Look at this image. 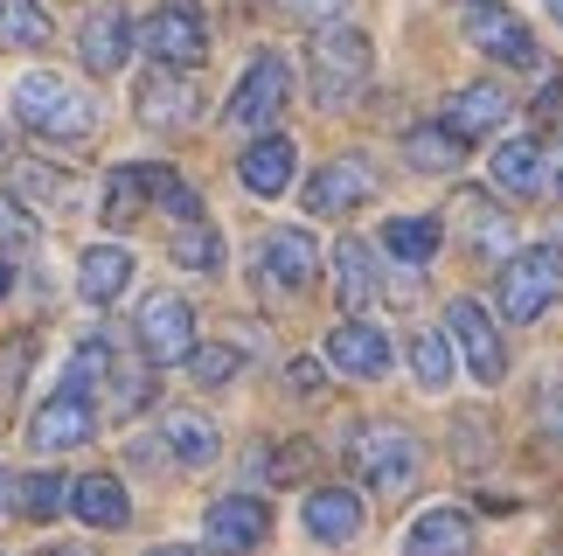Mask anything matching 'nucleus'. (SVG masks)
<instances>
[{"instance_id": "f257e3e1", "label": "nucleus", "mask_w": 563, "mask_h": 556, "mask_svg": "<svg viewBox=\"0 0 563 556\" xmlns=\"http://www.w3.org/2000/svg\"><path fill=\"white\" fill-rule=\"evenodd\" d=\"M307 63H313V98L320 104H355L369 91V35L355 29V21H328V29H313L307 42Z\"/></svg>"}, {"instance_id": "f03ea898", "label": "nucleus", "mask_w": 563, "mask_h": 556, "mask_svg": "<svg viewBox=\"0 0 563 556\" xmlns=\"http://www.w3.org/2000/svg\"><path fill=\"white\" fill-rule=\"evenodd\" d=\"M14 119L29 125L35 140H84L98 125V104H91V91H77V84L35 70V77L14 84Z\"/></svg>"}, {"instance_id": "7ed1b4c3", "label": "nucleus", "mask_w": 563, "mask_h": 556, "mask_svg": "<svg viewBox=\"0 0 563 556\" xmlns=\"http://www.w3.org/2000/svg\"><path fill=\"white\" fill-rule=\"evenodd\" d=\"M349 459L376 494H404V487H418V474H424V445L410 438L404 424H383V418L349 432Z\"/></svg>"}, {"instance_id": "20e7f679", "label": "nucleus", "mask_w": 563, "mask_h": 556, "mask_svg": "<svg viewBox=\"0 0 563 556\" xmlns=\"http://www.w3.org/2000/svg\"><path fill=\"white\" fill-rule=\"evenodd\" d=\"M494 299H501L508 320H543L563 299V244H529L522 258H508L501 278H494Z\"/></svg>"}, {"instance_id": "39448f33", "label": "nucleus", "mask_w": 563, "mask_h": 556, "mask_svg": "<svg viewBox=\"0 0 563 556\" xmlns=\"http://www.w3.org/2000/svg\"><path fill=\"white\" fill-rule=\"evenodd\" d=\"M460 29L473 49H487L494 63H508V70H536L543 49H536V35L522 29V14H508L501 0H466L460 8Z\"/></svg>"}, {"instance_id": "423d86ee", "label": "nucleus", "mask_w": 563, "mask_h": 556, "mask_svg": "<svg viewBox=\"0 0 563 556\" xmlns=\"http://www.w3.org/2000/svg\"><path fill=\"white\" fill-rule=\"evenodd\" d=\"M140 42H146V56H154V63H167V70H195V63L209 56V21H202L195 0H167V8L146 14Z\"/></svg>"}, {"instance_id": "0eeeda50", "label": "nucleus", "mask_w": 563, "mask_h": 556, "mask_svg": "<svg viewBox=\"0 0 563 556\" xmlns=\"http://www.w3.org/2000/svg\"><path fill=\"white\" fill-rule=\"evenodd\" d=\"M286 91H292V70H286V56H257L251 63V70H244V84H236V91H230V125H236V133H265V125L278 119V112H286Z\"/></svg>"}, {"instance_id": "6e6552de", "label": "nucleus", "mask_w": 563, "mask_h": 556, "mask_svg": "<svg viewBox=\"0 0 563 556\" xmlns=\"http://www.w3.org/2000/svg\"><path fill=\"white\" fill-rule=\"evenodd\" d=\"M91 432H98V411H91L84 390H70V382H63V390L29 418V445H35V453H70V445H84Z\"/></svg>"}, {"instance_id": "1a4fd4ad", "label": "nucleus", "mask_w": 563, "mask_h": 556, "mask_svg": "<svg viewBox=\"0 0 563 556\" xmlns=\"http://www.w3.org/2000/svg\"><path fill=\"white\" fill-rule=\"evenodd\" d=\"M313 271H320V244H313L299 223L272 230L265 251H257V278H265L272 292H307V286H313Z\"/></svg>"}, {"instance_id": "9d476101", "label": "nucleus", "mask_w": 563, "mask_h": 556, "mask_svg": "<svg viewBox=\"0 0 563 556\" xmlns=\"http://www.w3.org/2000/svg\"><path fill=\"white\" fill-rule=\"evenodd\" d=\"M140 348L154 355V369L161 362H188L195 355V313H188V299L175 292H154L140 307Z\"/></svg>"}, {"instance_id": "9b49d317", "label": "nucleus", "mask_w": 563, "mask_h": 556, "mask_svg": "<svg viewBox=\"0 0 563 556\" xmlns=\"http://www.w3.org/2000/svg\"><path fill=\"white\" fill-rule=\"evenodd\" d=\"M445 327H452V341H460V355H466V369L481 376V382H501V376H508V348H501L494 320L473 307V299H452V307H445Z\"/></svg>"}, {"instance_id": "f8f14e48", "label": "nucleus", "mask_w": 563, "mask_h": 556, "mask_svg": "<svg viewBox=\"0 0 563 556\" xmlns=\"http://www.w3.org/2000/svg\"><path fill=\"white\" fill-rule=\"evenodd\" d=\"M328 362L355 382H376V376H389V334L376 320H341L328 334Z\"/></svg>"}, {"instance_id": "ddd939ff", "label": "nucleus", "mask_w": 563, "mask_h": 556, "mask_svg": "<svg viewBox=\"0 0 563 556\" xmlns=\"http://www.w3.org/2000/svg\"><path fill=\"white\" fill-rule=\"evenodd\" d=\"M265 529H272V515H265L257 494H223L209 508V549L216 556H251L257 543H265Z\"/></svg>"}, {"instance_id": "4468645a", "label": "nucleus", "mask_w": 563, "mask_h": 556, "mask_svg": "<svg viewBox=\"0 0 563 556\" xmlns=\"http://www.w3.org/2000/svg\"><path fill=\"white\" fill-rule=\"evenodd\" d=\"M369 196H376V167L369 160H328L307 181V209H313V216H349V209L369 202Z\"/></svg>"}, {"instance_id": "2eb2a0df", "label": "nucleus", "mask_w": 563, "mask_h": 556, "mask_svg": "<svg viewBox=\"0 0 563 556\" xmlns=\"http://www.w3.org/2000/svg\"><path fill=\"white\" fill-rule=\"evenodd\" d=\"M501 119H508V91H501V84H466V91H452L445 112H439V125L452 140H466V146L481 133H494Z\"/></svg>"}, {"instance_id": "dca6fc26", "label": "nucleus", "mask_w": 563, "mask_h": 556, "mask_svg": "<svg viewBox=\"0 0 563 556\" xmlns=\"http://www.w3.org/2000/svg\"><path fill=\"white\" fill-rule=\"evenodd\" d=\"M543 181H550V160H543V140H501L494 146V188L515 202H529V196H543Z\"/></svg>"}, {"instance_id": "f3484780", "label": "nucleus", "mask_w": 563, "mask_h": 556, "mask_svg": "<svg viewBox=\"0 0 563 556\" xmlns=\"http://www.w3.org/2000/svg\"><path fill=\"white\" fill-rule=\"evenodd\" d=\"M404 556H473V522L466 508H431V515L410 522Z\"/></svg>"}, {"instance_id": "a211bd4d", "label": "nucleus", "mask_w": 563, "mask_h": 556, "mask_svg": "<svg viewBox=\"0 0 563 556\" xmlns=\"http://www.w3.org/2000/svg\"><path fill=\"white\" fill-rule=\"evenodd\" d=\"M77 49H84V70H98V77L125 70V49H133V21H125L119 8H98L91 21H84Z\"/></svg>"}, {"instance_id": "6ab92c4d", "label": "nucleus", "mask_w": 563, "mask_h": 556, "mask_svg": "<svg viewBox=\"0 0 563 556\" xmlns=\"http://www.w3.org/2000/svg\"><path fill=\"white\" fill-rule=\"evenodd\" d=\"M140 119L167 125V133H175V125H195V84L181 70H154L140 84Z\"/></svg>"}, {"instance_id": "aec40b11", "label": "nucleus", "mask_w": 563, "mask_h": 556, "mask_svg": "<svg viewBox=\"0 0 563 556\" xmlns=\"http://www.w3.org/2000/svg\"><path fill=\"white\" fill-rule=\"evenodd\" d=\"M70 515L91 522V529H125V522H133V501H125V487L112 474H84L70 487Z\"/></svg>"}, {"instance_id": "412c9836", "label": "nucleus", "mask_w": 563, "mask_h": 556, "mask_svg": "<svg viewBox=\"0 0 563 556\" xmlns=\"http://www.w3.org/2000/svg\"><path fill=\"white\" fill-rule=\"evenodd\" d=\"M307 529L320 543H355L362 536V501L355 487H320V494H307Z\"/></svg>"}, {"instance_id": "4be33fe9", "label": "nucleus", "mask_w": 563, "mask_h": 556, "mask_svg": "<svg viewBox=\"0 0 563 556\" xmlns=\"http://www.w3.org/2000/svg\"><path fill=\"white\" fill-rule=\"evenodd\" d=\"M334 299L349 313H362L376 299V251L362 244V237H341L334 244Z\"/></svg>"}, {"instance_id": "5701e85b", "label": "nucleus", "mask_w": 563, "mask_h": 556, "mask_svg": "<svg viewBox=\"0 0 563 556\" xmlns=\"http://www.w3.org/2000/svg\"><path fill=\"white\" fill-rule=\"evenodd\" d=\"M133 286V258H125L119 244H98V251H84V265H77V292L91 299V307H112V299Z\"/></svg>"}, {"instance_id": "b1692460", "label": "nucleus", "mask_w": 563, "mask_h": 556, "mask_svg": "<svg viewBox=\"0 0 563 556\" xmlns=\"http://www.w3.org/2000/svg\"><path fill=\"white\" fill-rule=\"evenodd\" d=\"M244 188L251 196H286V181H292V140H257V146H244Z\"/></svg>"}, {"instance_id": "393cba45", "label": "nucleus", "mask_w": 563, "mask_h": 556, "mask_svg": "<svg viewBox=\"0 0 563 556\" xmlns=\"http://www.w3.org/2000/svg\"><path fill=\"white\" fill-rule=\"evenodd\" d=\"M439 216H389L383 223V251H389V258H397V265H431V258H439Z\"/></svg>"}, {"instance_id": "a878e982", "label": "nucleus", "mask_w": 563, "mask_h": 556, "mask_svg": "<svg viewBox=\"0 0 563 556\" xmlns=\"http://www.w3.org/2000/svg\"><path fill=\"white\" fill-rule=\"evenodd\" d=\"M404 160H410V167H424V175H452V167L466 160V140H452L445 125H410Z\"/></svg>"}, {"instance_id": "bb28decb", "label": "nucleus", "mask_w": 563, "mask_h": 556, "mask_svg": "<svg viewBox=\"0 0 563 556\" xmlns=\"http://www.w3.org/2000/svg\"><path fill=\"white\" fill-rule=\"evenodd\" d=\"M104 376H112V403L119 411H140V403H154V355H112L104 362Z\"/></svg>"}, {"instance_id": "cd10ccee", "label": "nucleus", "mask_w": 563, "mask_h": 556, "mask_svg": "<svg viewBox=\"0 0 563 556\" xmlns=\"http://www.w3.org/2000/svg\"><path fill=\"white\" fill-rule=\"evenodd\" d=\"M161 438H167V453H175L181 466H209L216 459V424L195 418V411H175V418L161 424Z\"/></svg>"}, {"instance_id": "c85d7f7f", "label": "nucleus", "mask_w": 563, "mask_h": 556, "mask_svg": "<svg viewBox=\"0 0 563 556\" xmlns=\"http://www.w3.org/2000/svg\"><path fill=\"white\" fill-rule=\"evenodd\" d=\"M14 508H21V522H56L63 508H70V480H56V474L14 480Z\"/></svg>"}, {"instance_id": "c756f323", "label": "nucleus", "mask_w": 563, "mask_h": 556, "mask_svg": "<svg viewBox=\"0 0 563 556\" xmlns=\"http://www.w3.org/2000/svg\"><path fill=\"white\" fill-rule=\"evenodd\" d=\"M140 202H154V167H119L104 188V223H133Z\"/></svg>"}, {"instance_id": "7c9ffc66", "label": "nucleus", "mask_w": 563, "mask_h": 556, "mask_svg": "<svg viewBox=\"0 0 563 556\" xmlns=\"http://www.w3.org/2000/svg\"><path fill=\"white\" fill-rule=\"evenodd\" d=\"M0 42H21V49L49 42V8L42 0H0Z\"/></svg>"}, {"instance_id": "2f4dec72", "label": "nucleus", "mask_w": 563, "mask_h": 556, "mask_svg": "<svg viewBox=\"0 0 563 556\" xmlns=\"http://www.w3.org/2000/svg\"><path fill=\"white\" fill-rule=\"evenodd\" d=\"M410 369H418L424 390H445V382H452V348H445V334H410Z\"/></svg>"}, {"instance_id": "473e14b6", "label": "nucleus", "mask_w": 563, "mask_h": 556, "mask_svg": "<svg viewBox=\"0 0 563 556\" xmlns=\"http://www.w3.org/2000/svg\"><path fill=\"white\" fill-rule=\"evenodd\" d=\"M167 251H175V265H188V271H216V265H223V244H216L209 223H181V237Z\"/></svg>"}, {"instance_id": "72a5a7b5", "label": "nucleus", "mask_w": 563, "mask_h": 556, "mask_svg": "<svg viewBox=\"0 0 563 556\" xmlns=\"http://www.w3.org/2000/svg\"><path fill=\"white\" fill-rule=\"evenodd\" d=\"M14 188H21V196H35V202H49V209H63V202H70V188H63V175H56V167H42V160L14 167Z\"/></svg>"}, {"instance_id": "f704fd0d", "label": "nucleus", "mask_w": 563, "mask_h": 556, "mask_svg": "<svg viewBox=\"0 0 563 556\" xmlns=\"http://www.w3.org/2000/svg\"><path fill=\"white\" fill-rule=\"evenodd\" d=\"M236 362H244V348H223V341H216V348H195V355H188V369H195V382L209 390V382H230V376H236Z\"/></svg>"}, {"instance_id": "c9c22d12", "label": "nucleus", "mask_w": 563, "mask_h": 556, "mask_svg": "<svg viewBox=\"0 0 563 556\" xmlns=\"http://www.w3.org/2000/svg\"><path fill=\"white\" fill-rule=\"evenodd\" d=\"M104 362H112V341H77V355H70V376H63V382H70V390H84V382H91V376H104Z\"/></svg>"}, {"instance_id": "e433bc0d", "label": "nucleus", "mask_w": 563, "mask_h": 556, "mask_svg": "<svg viewBox=\"0 0 563 556\" xmlns=\"http://www.w3.org/2000/svg\"><path fill=\"white\" fill-rule=\"evenodd\" d=\"M466 223L481 230V237H473V244H481V251H501V244H508V216H501V209H487L481 196L466 202Z\"/></svg>"}, {"instance_id": "4c0bfd02", "label": "nucleus", "mask_w": 563, "mask_h": 556, "mask_svg": "<svg viewBox=\"0 0 563 556\" xmlns=\"http://www.w3.org/2000/svg\"><path fill=\"white\" fill-rule=\"evenodd\" d=\"M278 14H292V21H313V29H328V21L349 14V0H272Z\"/></svg>"}, {"instance_id": "58836bf2", "label": "nucleus", "mask_w": 563, "mask_h": 556, "mask_svg": "<svg viewBox=\"0 0 563 556\" xmlns=\"http://www.w3.org/2000/svg\"><path fill=\"white\" fill-rule=\"evenodd\" d=\"M313 466V445L307 438H292V445H278V459H272V480H299Z\"/></svg>"}, {"instance_id": "ea45409f", "label": "nucleus", "mask_w": 563, "mask_h": 556, "mask_svg": "<svg viewBox=\"0 0 563 556\" xmlns=\"http://www.w3.org/2000/svg\"><path fill=\"white\" fill-rule=\"evenodd\" d=\"M21 237H29V216H21L8 196H0V244H21Z\"/></svg>"}, {"instance_id": "a19ab883", "label": "nucleus", "mask_w": 563, "mask_h": 556, "mask_svg": "<svg viewBox=\"0 0 563 556\" xmlns=\"http://www.w3.org/2000/svg\"><path fill=\"white\" fill-rule=\"evenodd\" d=\"M286 382H292V390H320V362H292Z\"/></svg>"}, {"instance_id": "79ce46f5", "label": "nucleus", "mask_w": 563, "mask_h": 556, "mask_svg": "<svg viewBox=\"0 0 563 556\" xmlns=\"http://www.w3.org/2000/svg\"><path fill=\"white\" fill-rule=\"evenodd\" d=\"M146 556H209V549H181V543H161V549H146Z\"/></svg>"}, {"instance_id": "37998d69", "label": "nucleus", "mask_w": 563, "mask_h": 556, "mask_svg": "<svg viewBox=\"0 0 563 556\" xmlns=\"http://www.w3.org/2000/svg\"><path fill=\"white\" fill-rule=\"evenodd\" d=\"M8 286H14V265H8V251H0V299H8Z\"/></svg>"}, {"instance_id": "c03bdc74", "label": "nucleus", "mask_w": 563, "mask_h": 556, "mask_svg": "<svg viewBox=\"0 0 563 556\" xmlns=\"http://www.w3.org/2000/svg\"><path fill=\"white\" fill-rule=\"evenodd\" d=\"M8 508H14V480L0 474V515H8Z\"/></svg>"}, {"instance_id": "a18cd8bd", "label": "nucleus", "mask_w": 563, "mask_h": 556, "mask_svg": "<svg viewBox=\"0 0 563 556\" xmlns=\"http://www.w3.org/2000/svg\"><path fill=\"white\" fill-rule=\"evenodd\" d=\"M42 556H84V549H70V543H63V549H42Z\"/></svg>"}, {"instance_id": "49530a36", "label": "nucleus", "mask_w": 563, "mask_h": 556, "mask_svg": "<svg viewBox=\"0 0 563 556\" xmlns=\"http://www.w3.org/2000/svg\"><path fill=\"white\" fill-rule=\"evenodd\" d=\"M550 14H556V21H563V0H550Z\"/></svg>"}, {"instance_id": "de8ad7c7", "label": "nucleus", "mask_w": 563, "mask_h": 556, "mask_svg": "<svg viewBox=\"0 0 563 556\" xmlns=\"http://www.w3.org/2000/svg\"><path fill=\"white\" fill-rule=\"evenodd\" d=\"M556 188H563V154H556Z\"/></svg>"}]
</instances>
